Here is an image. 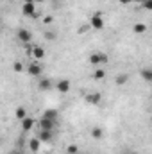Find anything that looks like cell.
<instances>
[{
	"mask_svg": "<svg viewBox=\"0 0 152 154\" xmlns=\"http://www.w3.org/2000/svg\"><path fill=\"white\" fill-rule=\"evenodd\" d=\"M90 63H91L93 66L100 68L102 65L108 63V54H104V52H93V54L90 56Z\"/></svg>",
	"mask_w": 152,
	"mask_h": 154,
	"instance_id": "obj_1",
	"label": "cell"
},
{
	"mask_svg": "<svg viewBox=\"0 0 152 154\" xmlns=\"http://www.w3.org/2000/svg\"><path fill=\"white\" fill-rule=\"evenodd\" d=\"M90 25H91V29H95V31H102V29H104V16H102V13H95V14L90 18Z\"/></svg>",
	"mask_w": 152,
	"mask_h": 154,
	"instance_id": "obj_2",
	"label": "cell"
},
{
	"mask_svg": "<svg viewBox=\"0 0 152 154\" xmlns=\"http://www.w3.org/2000/svg\"><path fill=\"white\" fill-rule=\"evenodd\" d=\"M27 72H29V75H31V77H39V75H43V65H41L39 61H32V63H29V66H27Z\"/></svg>",
	"mask_w": 152,
	"mask_h": 154,
	"instance_id": "obj_3",
	"label": "cell"
},
{
	"mask_svg": "<svg viewBox=\"0 0 152 154\" xmlns=\"http://www.w3.org/2000/svg\"><path fill=\"white\" fill-rule=\"evenodd\" d=\"M84 100H86L88 104H91V106H100L102 95H100V91H91V93H86V95H84Z\"/></svg>",
	"mask_w": 152,
	"mask_h": 154,
	"instance_id": "obj_4",
	"label": "cell"
},
{
	"mask_svg": "<svg viewBox=\"0 0 152 154\" xmlns=\"http://www.w3.org/2000/svg\"><path fill=\"white\" fill-rule=\"evenodd\" d=\"M22 13H23V16L36 18V4H27V2H23V5H22Z\"/></svg>",
	"mask_w": 152,
	"mask_h": 154,
	"instance_id": "obj_5",
	"label": "cell"
},
{
	"mask_svg": "<svg viewBox=\"0 0 152 154\" xmlns=\"http://www.w3.org/2000/svg\"><path fill=\"white\" fill-rule=\"evenodd\" d=\"M70 88H72V82H70L68 79H59V81L56 82V90H57L59 93H68Z\"/></svg>",
	"mask_w": 152,
	"mask_h": 154,
	"instance_id": "obj_6",
	"label": "cell"
},
{
	"mask_svg": "<svg viewBox=\"0 0 152 154\" xmlns=\"http://www.w3.org/2000/svg\"><path fill=\"white\" fill-rule=\"evenodd\" d=\"M56 127V120H50L47 116H41L39 118V129H45V131H54Z\"/></svg>",
	"mask_w": 152,
	"mask_h": 154,
	"instance_id": "obj_7",
	"label": "cell"
},
{
	"mask_svg": "<svg viewBox=\"0 0 152 154\" xmlns=\"http://www.w3.org/2000/svg\"><path fill=\"white\" fill-rule=\"evenodd\" d=\"M16 36H18V39L25 45V43H31L32 41V32L29 31V29H20L18 32H16Z\"/></svg>",
	"mask_w": 152,
	"mask_h": 154,
	"instance_id": "obj_8",
	"label": "cell"
},
{
	"mask_svg": "<svg viewBox=\"0 0 152 154\" xmlns=\"http://www.w3.org/2000/svg\"><path fill=\"white\" fill-rule=\"evenodd\" d=\"M45 56H47L45 48L39 47V45H36L34 50H32V59H34V61H41V59H45Z\"/></svg>",
	"mask_w": 152,
	"mask_h": 154,
	"instance_id": "obj_9",
	"label": "cell"
},
{
	"mask_svg": "<svg viewBox=\"0 0 152 154\" xmlns=\"http://www.w3.org/2000/svg\"><path fill=\"white\" fill-rule=\"evenodd\" d=\"M32 127H34V118H32V116H27V118L22 120V131H23V133L31 131Z\"/></svg>",
	"mask_w": 152,
	"mask_h": 154,
	"instance_id": "obj_10",
	"label": "cell"
},
{
	"mask_svg": "<svg viewBox=\"0 0 152 154\" xmlns=\"http://www.w3.org/2000/svg\"><path fill=\"white\" fill-rule=\"evenodd\" d=\"M41 143H43V142L39 140L38 136H36V138H31V140H29V149H31V152H38L39 147H41Z\"/></svg>",
	"mask_w": 152,
	"mask_h": 154,
	"instance_id": "obj_11",
	"label": "cell"
},
{
	"mask_svg": "<svg viewBox=\"0 0 152 154\" xmlns=\"http://www.w3.org/2000/svg\"><path fill=\"white\" fill-rule=\"evenodd\" d=\"M38 88H39V90H43V91H48V90L52 88V81H50L48 77H43V79H39Z\"/></svg>",
	"mask_w": 152,
	"mask_h": 154,
	"instance_id": "obj_12",
	"label": "cell"
},
{
	"mask_svg": "<svg viewBox=\"0 0 152 154\" xmlns=\"http://www.w3.org/2000/svg\"><path fill=\"white\" fill-rule=\"evenodd\" d=\"M38 138L45 143V142H50L52 140V131H45V129H39V134H38Z\"/></svg>",
	"mask_w": 152,
	"mask_h": 154,
	"instance_id": "obj_13",
	"label": "cell"
},
{
	"mask_svg": "<svg viewBox=\"0 0 152 154\" xmlns=\"http://www.w3.org/2000/svg\"><path fill=\"white\" fill-rule=\"evenodd\" d=\"M14 116H16V120H20V122H22V120H23V118H27V109H25V108H23V106H20V108H16V111H14Z\"/></svg>",
	"mask_w": 152,
	"mask_h": 154,
	"instance_id": "obj_14",
	"label": "cell"
},
{
	"mask_svg": "<svg viewBox=\"0 0 152 154\" xmlns=\"http://www.w3.org/2000/svg\"><path fill=\"white\" fill-rule=\"evenodd\" d=\"M132 31H134V34L141 36V34H145V32H147V25H145V23H134Z\"/></svg>",
	"mask_w": 152,
	"mask_h": 154,
	"instance_id": "obj_15",
	"label": "cell"
},
{
	"mask_svg": "<svg viewBox=\"0 0 152 154\" xmlns=\"http://www.w3.org/2000/svg\"><path fill=\"white\" fill-rule=\"evenodd\" d=\"M41 116H47V118H50V120H56V122H57V116H59V113H57V109H45Z\"/></svg>",
	"mask_w": 152,
	"mask_h": 154,
	"instance_id": "obj_16",
	"label": "cell"
},
{
	"mask_svg": "<svg viewBox=\"0 0 152 154\" xmlns=\"http://www.w3.org/2000/svg\"><path fill=\"white\" fill-rule=\"evenodd\" d=\"M91 136H93L95 140L104 138V129H102V127H93V129H91Z\"/></svg>",
	"mask_w": 152,
	"mask_h": 154,
	"instance_id": "obj_17",
	"label": "cell"
},
{
	"mask_svg": "<svg viewBox=\"0 0 152 154\" xmlns=\"http://www.w3.org/2000/svg\"><path fill=\"white\" fill-rule=\"evenodd\" d=\"M140 74H141V77H143V81H149V82H152V68H143Z\"/></svg>",
	"mask_w": 152,
	"mask_h": 154,
	"instance_id": "obj_18",
	"label": "cell"
},
{
	"mask_svg": "<svg viewBox=\"0 0 152 154\" xmlns=\"http://www.w3.org/2000/svg\"><path fill=\"white\" fill-rule=\"evenodd\" d=\"M106 77V70H102V68H97L95 72H93V79L95 81H102Z\"/></svg>",
	"mask_w": 152,
	"mask_h": 154,
	"instance_id": "obj_19",
	"label": "cell"
},
{
	"mask_svg": "<svg viewBox=\"0 0 152 154\" xmlns=\"http://www.w3.org/2000/svg\"><path fill=\"white\" fill-rule=\"evenodd\" d=\"M127 81H129V77H127V74H120V75L116 77V84H120V86H122V84H125Z\"/></svg>",
	"mask_w": 152,
	"mask_h": 154,
	"instance_id": "obj_20",
	"label": "cell"
},
{
	"mask_svg": "<svg viewBox=\"0 0 152 154\" xmlns=\"http://www.w3.org/2000/svg\"><path fill=\"white\" fill-rule=\"evenodd\" d=\"M66 152L68 154H79V147H77V145H68Z\"/></svg>",
	"mask_w": 152,
	"mask_h": 154,
	"instance_id": "obj_21",
	"label": "cell"
},
{
	"mask_svg": "<svg viewBox=\"0 0 152 154\" xmlns=\"http://www.w3.org/2000/svg\"><path fill=\"white\" fill-rule=\"evenodd\" d=\"M13 70H14V72H23V65H22L20 61H16V63L13 65Z\"/></svg>",
	"mask_w": 152,
	"mask_h": 154,
	"instance_id": "obj_22",
	"label": "cell"
},
{
	"mask_svg": "<svg viewBox=\"0 0 152 154\" xmlns=\"http://www.w3.org/2000/svg\"><path fill=\"white\" fill-rule=\"evenodd\" d=\"M54 22V16L52 14H47V16H43V23H47V25H50Z\"/></svg>",
	"mask_w": 152,
	"mask_h": 154,
	"instance_id": "obj_23",
	"label": "cell"
},
{
	"mask_svg": "<svg viewBox=\"0 0 152 154\" xmlns=\"http://www.w3.org/2000/svg\"><path fill=\"white\" fill-rule=\"evenodd\" d=\"M141 5H143V9H147V11H152V0H145Z\"/></svg>",
	"mask_w": 152,
	"mask_h": 154,
	"instance_id": "obj_24",
	"label": "cell"
},
{
	"mask_svg": "<svg viewBox=\"0 0 152 154\" xmlns=\"http://www.w3.org/2000/svg\"><path fill=\"white\" fill-rule=\"evenodd\" d=\"M45 38H47V39H54V38H56V32L48 31V32H45Z\"/></svg>",
	"mask_w": 152,
	"mask_h": 154,
	"instance_id": "obj_25",
	"label": "cell"
},
{
	"mask_svg": "<svg viewBox=\"0 0 152 154\" xmlns=\"http://www.w3.org/2000/svg\"><path fill=\"white\" fill-rule=\"evenodd\" d=\"M122 5H131V4H134V0H118Z\"/></svg>",
	"mask_w": 152,
	"mask_h": 154,
	"instance_id": "obj_26",
	"label": "cell"
},
{
	"mask_svg": "<svg viewBox=\"0 0 152 154\" xmlns=\"http://www.w3.org/2000/svg\"><path fill=\"white\" fill-rule=\"evenodd\" d=\"M23 2H27V4H36L34 0H23Z\"/></svg>",
	"mask_w": 152,
	"mask_h": 154,
	"instance_id": "obj_27",
	"label": "cell"
},
{
	"mask_svg": "<svg viewBox=\"0 0 152 154\" xmlns=\"http://www.w3.org/2000/svg\"><path fill=\"white\" fill-rule=\"evenodd\" d=\"M145 0H134V4H143Z\"/></svg>",
	"mask_w": 152,
	"mask_h": 154,
	"instance_id": "obj_28",
	"label": "cell"
},
{
	"mask_svg": "<svg viewBox=\"0 0 152 154\" xmlns=\"http://www.w3.org/2000/svg\"><path fill=\"white\" fill-rule=\"evenodd\" d=\"M34 2H36V4H41V2H45V0H34Z\"/></svg>",
	"mask_w": 152,
	"mask_h": 154,
	"instance_id": "obj_29",
	"label": "cell"
},
{
	"mask_svg": "<svg viewBox=\"0 0 152 154\" xmlns=\"http://www.w3.org/2000/svg\"><path fill=\"white\" fill-rule=\"evenodd\" d=\"M11 154H20V152H18V151H13V152H11Z\"/></svg>",
	"mask_w": 152,
	"mask_h": 154,
	"instance_id": "obj_30",
	"label": "cell"
},
{
	"mask_svg": "<svg viewBox=\"0 0 152 154\" xmlns=\"http://www.w3.org/2000/svg\"><path fill=\"white\" fill-rule=\"evenodd\" d=\"M125 154H136V152H125Z\"/></svg>",
	"mask_w": 152,
	"mask_h": 154,
	"instance_id": "obj_31",
	"label": "cell"
},
{
	"mask_svg": "<svg viewBox=\"0 0 152 154\" xmlns=\"http://www.w3.org/2000/svg\"><path fill=\"white\" fill-rule=\"evenodd\" d=\"M150 120H152V116H150Z\"/></svg>",
	"mask_w": 152,
	"mask_h": 154,
	"instance_id": "obj_32",
	"label": "cell"
},
{
	"mask_svg": "<svg viewBox=\"0 0 152 154\" xmlns=\"http://www.w3.org/2000/svg\"><path fill=\"white\" fill-rule=\"evenodd\" d=\"M66 154H68V152H66Z\"/></svg>",
	"mask_w": 152,
	"mask_h": 154,
	"instance_id": "obj_33",
	"label": "cell"
}]
</instances>
